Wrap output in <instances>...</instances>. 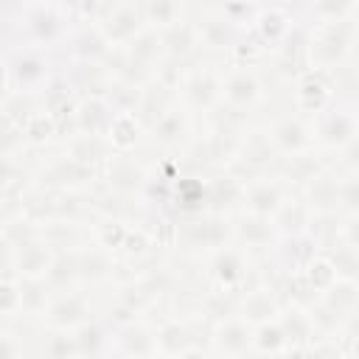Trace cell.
Listing matches in <instances>:
<instances>
[{
    "mask_svg": "<svg viewBox=\"0 0 359 359\" xmlns=\"http://www.w3.org/2000/svg\"><path fill=\"white\" fill-rule=\"evenodd\" d=\"M45 280L50 283L53 292L73 289L76 280H81L76 247H67V250H56V252H53V261H50V266H48V272H45Z\"/></svg>",
    "mask_w": 359,
    "mask_h": 359,
    "instance_id": "cell-23",
    "label": "cell"
},
{
    "mask_svg": "<svg viewBox=\"0 0 359 359\" xmlns=\"http://www.w3.org/2000/svg\"><path fill=\"white\" fill-rule=\"evenodd\" d=\"M269 135L278 146L280 154H300V151H309L314 149L317 137H314V123L311 118H300L297 112H286L280 115L272 126H269Z\"/></svg>",
    "mask_w": 359,
    "mask_h": 359,
    "instance_id": "cell-10",
    "label": "cell"
},
{
    "mask_svg": "<svg viewBox=\"0 0 359 359\" xmlns=\"http://www.w3.org/2000/svg\"><path fill=\"white\" fill-rule=\"evenodd\" d=\"M252 351H261V353H280L286 351V334H283V325L280 320L275 323H258L252 328Z\"/></svg>",
    "mask_w": 359,
    "mask_h": 359,
    "instance_id": "cell-26",
    "label": "cell"
},
{
    "mask_svg": "<svg viewBox=\"0 0 359 359\" xmlns=\"http://www.w3.org/2000/svg\"><path fill=\"white\" fill-rule=\"evenodd\" d=\"M112 353L123 356H151L157 351V334L140 320H129L112 328Z\"/></svg>",
    "mask_w": 359,
    "mask_h": 359,
    "instance_id": "cell-16",
    "label": "cell"
},
{
    "mask_svg": "<svg viewBox=\"0 0 359 359\" xmlns=\"http://www.w3.org/2000/svg\"><path fill=\"white\" fill-rule=\"evenodd\" d=\"M101 31L107 34V39L112 45H126L129 39H135L146 25V11H143V3L140 0H118V6L98 22Z\"/></svg>",
    "mask_w": 359,
    "mask_h": 359,
    "instance_id": "cell-9",
    "label": "cell"
},
{
    "mask_svg": "<svg viewBox=\"0 0 359 359\" xmlns=\"http://www.w3.org/2000/svg\"><path fill=\"white\" fill-rule=\"evenodd\" d=\"M151 140L160 143L163 149H180L191 143V112L182 107V101H177L165 115H160V121L149 129Z\"/></svg>",
    "mask_w": 359,
    "mask_h": 359,
    "instance_id": "cell-17",
    "label": "cell"
},
{
    "mask_svg": "<svg viewBox=\"0 0 359 359\" xmlns=\"http://www.w3.org/2000/svg\"><path fill=\"white\" fill-rule=\"evenodd\" d=\"M76 20L65 11L59 0H28L17 17H6V48L31 45V48H62Z\"/></svg>",
    "mask_w": 359,
    "mask_h": 359,
    "instance_id": "cell-1",
    "label": "cell"
},
{
    "mask_svg": "<svg viewBox=\"0 0 359 359\" xmlns=\"http://www.w3.org/2000/svg\"><path fill=\"white\" fill-rule=\"evenodd\" d=\"M353 107H356V118H359V98H356V101H353Z\"/></svg>",
    "mask_w": 359,
    "mask_h": 359,
    "instance_id": "cell-32",
    "label": "cell"
},
{
    "mask_svg": "<svg viewBox=\"0 0 359 359\" xmlns=\"http://www.w3.org/2000/svg\"><path fill=\"white\" fill-rule=\"evenodd\" d=\"M56 70L59 67L50 50L45 48H31V45L6 48V93H14V90L36 93Z\"/></svg>",
    "mask_w": 359,
    "mask_h": 359,
    "instance_id": "cell-2",
    "label": "cell"
},
{
    "mask_svg": "<svg viewBox=\"0 0 359 359\" xmlns=\"http://www.w3.org/2000/svg\"><path fill=\"white\" fill-rule=\"evenodd\" d=\"M289 185L280 177H261L247 182V194H244V210L250 213H261V216H275L280 210V205L289 196Z\"/></svg>",
    "mask_w": 359,
    "mask_h": 359,
    "instance_id": "cell-15",
    "label": "cell"
},
{
    "mask_svg": "<svg viewBox=\"0 0 359 359\" xmlns=\"http://www.w3.org/2000/svg\"><path fill=\"white\" fill-rule=\"evenodd\" d=\"M140 3H143L149 25H157V28L182 20V11H185L182 0H140Z\"/></svg>",
    "mask_w": 359,
    "mask_h": 359,
    "instance_id": "cell-27",
    "label": "cell"
},
{
    "mask_svg": "<svg viewBox=\"0 0 359 359\" xmlns=\"http://www.w3.org/2000/svg\"><path fill=\"white\" fill-rule=\"evenodd\" d=\"M233 238L244 244V250H275L280 233L272 222V216H261V213H241L236 222H233Z\"/></svg>",
    "mask_w": 359,
    "mask_h": 359,
    "instance_id": "cell-13",
    "label": "cell"
},
{
    "mask_svg": "<svg viewBox=\"0 0 359 359\" xmlns=\"http://www.w3.org/2000/svg\"><path fill=\"white\" fill-rule=\"evenodd\" d=\"M222 81H224V73H219L213 65H205L202 59L194 62L185 70L182 84H180V101H182V107L191 115L194 112L208 115L222 101Z\"/></svg>",
    "mask_w": 359,
    "mask_h": 359,
    "instance_id": "cell-4",
    "label": "cell"
},
{
    "mask_svg": "<svg viewBox=\"0 0 359 359\" xmlns=\"http://www.w3.org/2000/svg\"><path fill=\"white\" fill-rule=\"evenodd\" d=\"M309 11L311 17H317V22L348 20L353 11H359V0H311Z\"/></svg>",
    "mask_w": 359,
    "mask_h": 359,
    "instance_id": "cell-28",
    "label": "cell"
},
{
    "mask_svg": "<svg viewBox=\"0 0 359 359\" xmlns=\"http://www.w3.org/2000/svg\"><path fill=\"white\" fill-rule=\"evenodd\" d=\"M70 62H107L112 53V42L107 39V34L101 31V25H90V22H76L73 31L67 34V39L62 42Z\"/></svg>",
    "mask_w": 359,
    "mask_h": 359,
    "instance_id": "cell-8",
    "label": "cell"
},
{
    "mask_svg": "<svg viewBox=\"0 0 359 359\" xmlns=\"http://www.w3.org/2000/svg\"><path fill=\"white\" fill-rule=\"evenodd\" d=\"M101 177L107 180V185H109L112 191L135 194V196H140V191L149 185L146 168H143L135 157H129V154H123V151H112V154H109V160L101 165Z\"/></svg>",
    "mask_w": 359,
    "mask_h": 359,
    "instance_id": "cell-12",
    "label": "cell"
},
{
    "mask_svg": "<svg viewBox=\"0 0 359 359\" xmlns=\"http://www.w3.org/2000/svg\"><path fill=\"white\" fill-rule=\"evenodd\" d=\"M79 255V275L84 283H98V280H109L115 272V261H112V250L101 247V244H81L76 247Z\"/></svg>",
    "mask_w": 359,
    "mask_h": 359,
    "instance_id": "cell-20",
    "label": "cell"
},
{
    "mask_svg": "<svg viewBox=\"0 0 359 359\" xmlns=\"http://www.w3.org/2000/svg\"><path fill=\"white\" fill-rule=\"evenodd\" d=\"M196 28H199V42L208 48V50H219V53H230L247 28L236 25L224 11H202L199 20H196Z\"/></svg>",
    "mask_w": 359,
    "mask_h": 359,
    "instance_id": "cell-11",
    "label": "cell"
},
{
    "mask_svg": "<svg viewBox=\"0 0 359 359\" xmlns=\"http://www.w3.org/2000/svg\"><path fill=\"white\" fill-rule=\"evenodd\" d=\"M342 241L351 244L353 250H359V213H351L342 222Z\"/></svg>",
    "mask_w": 359,
    "mask_h": 359,
    "instance_id": "cell-30",
    "label": "cell"
},
{
    "mask_svg": "<svg viewBox=\"0 0 359 359\" xmlns=\"http://www.w3.org/2000/svg\"><path fill=\"white\" fill-rule=\"evenodd\" d=\"M76 337V348L79 353H90V356H101V353H112V325L107 323V317H93L87 323H81L79 328H73Z\"/></svg>",
    "mask_w": 359,
    "mask_h": 359,
    "instance_id": "cell-21",
    "label": "cell"
},
{
    "mask_svg": "<svg viewBox=\"0 0 359 359\" xmlns=\"http://www.w3.org/2000/svg\"><path fill=\"white\" fill-rule=\"evenodd\" d=\"M339 151H342V165H345L348 171H359V135H356L348 146H342Z\"/></svg>",
    "mask_w": 359,
    "mask_h": 359,
    "instance_id": "cell-31",
    "label": "cell"
},
{
    "mask_svg": "<svg viewBox=\"0 0 359 359\" xmlns=\"http://www.w3.org/2000/svg\"><path fill=\"white\" fill-rule=\"evenodd\" d=\"M275 314H280V300L269 292V289H250L244 297H241V306H238V317H244L250 325L255 323H266L272 320Z\"/></svg>",
    "mask_w": 359,
    "mask_h": 359,
    "instance_id": "cell-24",
    "label": "cell"
},
{
    "mask_svg": "<svg viewBox=\"0 0 359 359\" xmlns=\"http://www.w3.org/2000/svg\"><path fill=\"white\" fill-rule=\"evenodd\" d=\"M252 351V325L244 317H227L213 325V353H247Z\"/></svg>",
    "mask_w": 359,
    "mask_h": 359,
    "instance_id": "cell-19",
    "label": "cell"
},
{
    "mask_svg": "<svg viewBox=\"0 0 359 359\" xmlns=\"http://www.w3.org/2000/svg\"><path fill=\"white\" fill-rule=\"evenodd\" d=\"M264 90H261V81L252 70L236 65L233 70H227L224 81H222V98L236 104V107H244V109H252L258 101H261Z\"/></svg>",
    "mask_w": 359,
    "mask_h": 359,
    "instance_id": "cell-18",
    "label": "cell"
},
{
    "mask_svg": "<svg viewBox=\"0 0 359 359\" xmlns=\"http://www.w3.org/2000/svg\"><path fill=\"white\" fill-rule=\"evenodd\" d=\"M140 129H143V126L137 123L135 112H118V115L112 118V123H109L107 137H109V143H112L115 151H126V149H132V146L137 143V132H140Z\"/></svg>",
    "mask_w": 359,
    "mask_h": 359,
    "instance_id": "cell-25",
    "label": "cell"
},
{
    "mask_svg": "<svg viewBox=\"0 0 359 359\" xmlns=\"http://www.w3.org/2000/svg\"><path fill=\"white\" fill-rule=\"evenodd\" d=\"M233 236V222L224 213H191L185 224H177V244L182 241L185 250L202 252V250H219Z\"/></svg>",
    "mask_w": 359,
    "mask_h": 359,
    "instance_id": "cell-6",
    "label": "cell"
},
{
    "mask_svg": "<svg viewBox=\"0 0 359 359\" xmlns=\"http://www.w3.org/2000/svg\"><path fill=\"white\" fill-rule=\"evenodd\" d=\"M303 199L311 210H337L339 208V177H334L328 168H323L306 188Z\"/></svg>",
    "mask_w": 359,
    "mask_h": 359,
    "instance_id": "cell-22",
    "label": "cell"
},
{
    "mask_svg": "<svg viewBox=\"0 0 359 359\" xmlns=\"http://www.w3.org/2000/svg\"><path fill=\"white\" fill-rule=\"evenodd\" d=\"M87 320H93L90 297L84 292H79L76 286L65 289V292H53V297L42 314L45 328H65V331H73Z\"/></svg>",
    "mask_w": 359,
    "mask_h": 359,
    "instance_id": "cell-7",
    "label": "cell"
},
{
    "mask_svg": "<svg viewBox=\"0 0 359 359\" xmlns=\"http://www.w3.org/2000/svg\"><path fill=\"white\" fill-rule=\"evenodd\" d=\"M244 269H250L244 247L241 250L238 247H219V250H213V261L208 266V275L222 289H241V292H247L244 289V283H247V272Z\"/></svg>",
    "mask_w": 359,
    "mask_h": 359,
    "instance_id": "cell-14",
    "label": "cell"
},
{
    "mask_svg": "<svg viewBox=\"0 0 359 359\" xmlns=\"http://www.w3.org/2000/svg\"><path fill=\"white\" fill-rule=\"evenodd\" d=\"M339 208L348 213H359V171H348L339 177Z\"/></svg>",
    "mask_w": 359,
    "mask_h": 359,
    "instance_id": "cell-29",
    "label": "cell"
},
{
    "mask_svg": "<svg viewBox=\"0 0 359 359\" xmlns=\"http://www.w3.org/2000/svg\"><path fill=\"white\" fill-rule=\"evenodd\" d=\"M359 22L348 20H331V22H311L309 34V50H311V67L314 70H331L351 56V45L356 39Z\"/></svg>",
    "mask_w": 359,
    "mask_h": 359,
    "instance_id": "cell-3",
    "label": "cell"
},
{
    "mask_svg": "<svg viewBox=\"0 0 359 359\" xmlns=\"http://www.w3.org/2000/svg\"><path fill=\"white\" fill-rule=\"evenodd\" d=\"M311 123H314L317 143H323L328 149H342L359 135L356 107H353V101H345V98H334L328 107H323L311 118Z\"/></svg>",
    "mask_w": 359,
    "mask_h": 359,
    "instance_id": "cell-5",
    "label": "cell"
}]
</instances>
